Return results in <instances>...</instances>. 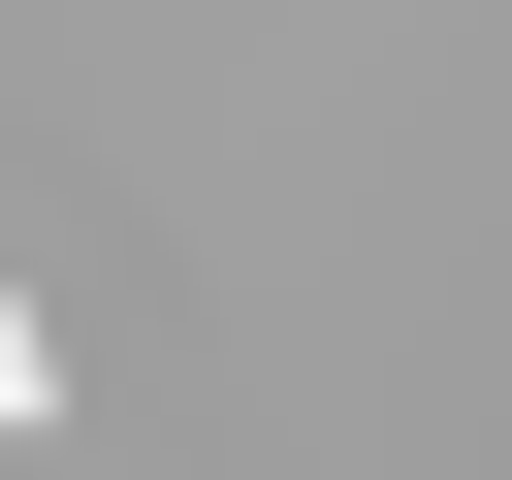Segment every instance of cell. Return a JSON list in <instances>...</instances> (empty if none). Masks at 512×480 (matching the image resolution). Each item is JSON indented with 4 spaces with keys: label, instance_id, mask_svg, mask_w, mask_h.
<instances>
[{
    "label": "cell",
    "instance_id": "1",
    "mask_svg": "<svg viewBox=\"0 0 512 480\" xmlns=\"http://www.w3.org/2000/svg\"><path fill=\"white\" fill-rule=\"evenodd\" d=\"M32 416H64V352H32V320H0V448H32Z\"/></svg>",
    "mask_w": 512,
    "mask_h": 480
}]
</instances>
